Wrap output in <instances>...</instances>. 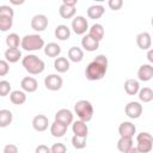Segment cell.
<instances>
[{
    "label": "cell",
    "instance_id": "d6a6232c",
    "mask_svg": "<svg viewBox=\"0 0 153 153\" xmlns=\"http://www.w3.org/2000/svg\"><path fill=\"white\" fill-rule=\"evenodd\" d=\"M13 25V18L0 17V31H8Z\"/></svg>",
    "mask_w": 153,
    "mask_h": 153
},
{
    "label": "cell",
    "instance_id": "d590c367",
    "mask_svg": "<svg viewBox=\"0 0 153 153\" xmlns=\"http://www.w3.org/2000/svg\"><path fill=\"white\" fill-rule=\"evenodd\" d=\"M14 11L10 5H0V17H10L13 18Z\"/></svg>",
    "mask_w": 153,
    "mask_h": 153
},
{
    "label": "cell",
    "instance_id": "5bb4252c",
    "mask_svg": "<svg viewBox=\"0 0 153 153\" xmlns=\"http://www.w3.org/2000/svg\"><path fill=\"white\" fill-rule=\"evenodd\" d=\"M137 78L141 81H149L153 78V67L149 63H143L137 69Z\"/></svg>",
    "mask_w": 153,
    "mask_h": 153
},
{
    "label": "cell",
    "instance_id": "e0dca14e",
    "mask_svg": "<svg viewBox=\"0 0 153 153\" xmlns=\"http://www.w3.org/2000/svg\"><path fill=\"white\" fill-rule=\"evenodd\" d=\"M4 55H5V60L8 63H16L22 59V51L19 48H7Z\"/></svg>",
    "mask_w": 153,
    "mask_h": 153
},
{
    "label": "cell",
    "instance_id": "603a6c76",
    "mask_svg": "<svg viewBox=\"0 0 153 153\" xmlns=\"http://www.w3.org/2000/svg\"><path fill=\"white\" fill-rule=\"evenodd\" d=\"M10 100L14 105H22L26 102V94L22 90H14L10 93Z\"/></svg>",
    "mask_w": 153,
    "mask_h": 153
},
{
    "label": "cell",
    "instance_id": "8fae6325",
    "mask_svg": "<svg viewBox=\"0 0 153 153\" xmlns=\"http://www.w3.org/2000/svg\"><path fill=\"white\" fill-rule=\"evenodd\" d=\"M20 87L24 92L32 93L36 92L38 88V81L32 76H24L20 81Z\"/></svg>",
    "mask_w": 153,
    "mask_h": 153
},
{
    "label": "cell",
    "instance_id": "ab89813d",
    "mask_svg": "<svg viewBox=\"0 0 153 153\" xmlns=\"http://www.w3.org/2000/svg\"><path fill=\"white\" fill-rule=\"evenodd\" d=\"M108 5L111 10L114 11H118L122 6H123V1L122 0H109L108 1Z\"/></svg>",
    "mask_w": 153,
    "mask_h": 153
},
{
    "label": "cell",
    "instance_id": "d6986e66",
    "mask_svg": "<svg viewBox=\"0 0 153 153\" xmlns=\"http://www.w3.org/2000/svg\"><path fill=\"white\" fill-rule=\"evenodd\" d=\"M67 128H68L67 126H65V124H62L57 121H54L50 124V134L54 137H62L67 133Z\"/></svg>",
    "mask_w": 153,
    "mask_h": 153
},
{
    "label": "cell",
    "instance_id": "ac0fdd59",
    "mask_svg": "<svg viewBox=\"0 0 153 153\" xmlns=\"http://www.w3.org/2000/svg\"><path fill=\"white\" fill-rule=\"evenodd\" d=\"M69 67H71V63H69V60L67 57L59 56L54 61V68L57 73H66L69 69Z\"/></svg>",
    "mask_w": 153,
    "mask_h": 153
},
{
    "label": "cell",
    "instance_id": "30bf717a",
    "mask_svg": "<svg viewBox=\"0 0 153 153\" xmlns=\"http://www.w3.org/2000/svg\"><path fill=\"white\" fill-rule=\"evenodd\" d=\"M55 121L68 127L73 123V112L69 109H60L55 114Z\"/></svg>",
    "mask_w": 153,
    "mask_h": 153
},
{
    "label": "cell",
    "instance_id": "44dd1931",
    "mask_svg": "<svg viewBox=\"0 0 153 153\" xmlns=\"http://www.w3.org/2000/svg\"><path fill=\"white\" fill-rule=\"evenodd\" d=\"M54 35L57 39L60 41H66L71 37V29L65 25V24H60L55 27V31H54Z\"/></svg>",
    "mask_w": 153,
    "mask_h": 153
},
{
    "label": "cell",
    "instance_id": "6da1fadb",
    "mask_svg": "<svg viewBox=\"0 0 153 153\" xmlns=\"http://www.w3.org/2000/svg\"><path fill=\"white\" fill-rule=\"evenodd\" d=\"M108 71V57L104 54L97 55L85 68V76L90 81H97L105 76Z\"/></svg>",
    "mask_w": 153,
    "mask_h": 153
},
{
    "label": "cell",
    "instance_id": "f1b7e54d",
    "mask_svg": "<svg viewBox=\"0 0 153 153\" xmlns=\"http://www.w3.org/2000/svg\"><path fill=\"white\" fill-rule=\"evenodd\" d=\"M133 146V139L130 137H120L117 141V149L122 153L128 152Z\"/></svg>",
    "mask_w": 153,
    "mask_h": 153
},
{
    "label": "cell",
    "instance_id": "b9f144b4",
    "mask_svg": "<svg viewBox=\"0 0 153 153\" xmlns=\"http://www.w3.org/2000/svg\"><path fill=\"white\" fill-rule=\"evenodd\" d=\"M35 153H51V152H50V147H48L47 145H38L35 149Z\"/></svg>",
    "mask_w": 153,
    "mask_h": 153
},
{
    "label": "cell",
    "instance_id": "8992f818",
    "mask_svg": "<svg viewBox=\"0 0 153 153\" xmlns=\"http://www.w3.org/2000/svg\"><path fill=\"white\" fill-rule=\"evenodd\" d=\"M72 29L76 35H85L88 30V22L84 16H75L72 20Z\"/></svg>",
    "mask_w": 153,
    "mask_h": 153
},
{
    "label": "cell",
    "instance_id": "277c9868",
    "mask_svg": "<svg viewBox=\"0 0 153 153\" xmlns=\"http://www.w3.org/2000/svg\"><path fill=\"white\" fill-rule=\"evenodd\" d=\"M20 47L26 51H36L44 48V39L38 33H29L22 38Z\"/></svg>",
    "mask_w": 153,
    "mask_h": 153
},
{
    "label": "cell",
    "instance_id": "836d02e7",
    "mask_svg": "<svg viewBox=\"0 0 153 153\" xmlns=\"http://www.w3.org/2000/svg\"><path fill=\"white\" fill-rule=\"evenodd\" d=\"M11 93V84L7 80H0V97H6Z\"/></svg>",
    "mask_w": 153,
    "mask_h": 153
},
{
    "label": "cell",
    "instance_id": "4316f807",
    "mask_svg": "<svg viewBox=\"0 0 153 153\" xmlns=\"http://www.w3.org/2000/svg\"><path fill=\"white\" fill-rule=\"evenodd\" d=\"M13 121L12 111L8 109H1L0 110V128L8 127Z\"/></svg>",
    "mask_w": 153,
    "mask_h": 153
},
{
    "label": "cell",
    "instance_id": "7402d4cb",
    "mask_svg": "<svg viewBox=\"0 0 153 153\" xmlns=\"http://www.w3.org/2000/svg\"><path fill=\"white\" fill-rule=\"evenodd\" d=\"M67 56H68V60L72 61V62H80L82 61L84 59V51L81 48L79 47H71L68 49V53H67Z\"/></svg>",
    "mask_w": 153,
    "mask_h": 153
},
{
    "label": "cell",
    "instance_id": "7c38bea8",
    "mask_svg": "<svg viewBox=\"0 0 153 153\" xmlns=\"http://www.w3.org/2000/svg\"><path fill=\"white\" fill-rule=\"evenodd\" d=\"M49 127V120L45 115H36L32 120V128L36 130V131H44L47 130Z\"/></svg>",
    "mask_w": 153,
    "mask_h": 153
},
{
    "label": "cell",
    "instance_id": "2e32d148",
    "mask_svg": "<svg viewBox=\"0 0 153 153\" xmlns=\"http://www.w3.org/2000/svg\"><path fill=\"white\" fill-rule=\"evenodd\" d=\"M72 130L73 134L76 136H82V137H87L88 135V127L85 122L82 121H75L72 123Z\"/></svg>",
    "mask_w": 153,
    "mask_h": 153
},
{
    "label": "cell",
    "instance_id": "4fadbf2b",
    "mask_svg": "<svg viewBox=\"0 0 153 153\" xmlns=\"http://www.w3.org/2000/svg\"><path fill=\"white\" fill-rule=\"evenodd\" d=\"M136 44L140 49L142 50H148L152 45V37L149 35V32L147 31H142L136 36Z\"/></svg>",
    "mask_w": 153,
    "mask_h": 153
},
{
    "label": "cell",
    "instance_id": "d4e9b609",
    "mask_svg": "<svg viewBox=\"0 0 153 153\" xmlns=\"http://www.w3.org/2000/svg\"><path fill=\"white\" fill-rule=\"evenodd\" d=\"M139 90H140V84H139L137 80H135V79H127L124 81V91L129 96L137 94Z\"/></svg>",
    "mask_w": 153,
    "mask_h": 153
},
{
    "label": "cell",
    "instance_id": "e575fe53",
    "mask_svg": "<svg viewBox=\"0 0 153 153\" xmlns=\"http://www.w3.org/2000/svg\"><path fill=\"white\" fill-rule=\"evenodd\" d=\"M153 148V142H137V146H136V149L140 152V153H149Z\"/></svg>",
    "mask_w": 153,
    "mask_h": 153
},
{
    "label": "cell",
    "instance_id": "5b68a950",
    "mask_svg": "<svg viewBox=\"0 0 153 153\" xmlns=\"http://www.w3.org/2000/svg\"><path fill=\"white\" fill-rule=\"evenodd\" d=\"M142 105L140 102H135V100H131L129 103H127V105L124 106V114L131 118V120H135V118H139L141 115H142Z\"/></svg>",
    "mask_w": 153,
    "mask_h": 153
},
{
    "label": "cell",
    "instance_id": "1f68e13d",
    "mask_svg": "<svg viewBox=\"0 0 153 153\" xmlns=\"http://www.w3.org/2000/svg\"><path fill=\"white\" fill-rule=\"evenodd\" d=\"M86 139H87V137L73 135V137H72V145H73V147L76 148V149H82V148H85V147H86Z\"/></svg>",
    "mask_w": 153,
    "mask_h": 153
},
{
    "label": "cell",
    "instance_id": "ba28073f",
    "mask_svg": "<svg viewBox=\"0 0 153 153\" xmlns=\"http://www.w3.org/2000/svg\"><path fill=\"white\" fill-rule=\"evenodd\" d=\"M48 24H49V20H48V17L45 14H42V13H38V14H35L32 18H31V22H30V25L31 27L35 30V31H44L47 27H48Z\"/></svg>",
    "mask_w": 153,
    "mask_h": 153
},
{
    "label": "cell",
    "instance_id": "9a60e30c",
    "mask_svg": "<svg viewBox=\"0 0 153 153\" xmlns=\"http://www.w3.org/2000/svg\"><path fill=\"white\" fill-rule=\"evenodd\" d=\"M81 47L86 50V51H96L99 48V42L96 41L94 38H92L88 33L84 35V37L81 38Z\"/></svg>",
    "mask_w": 153,
    "mask_h": 153
},
{
    "label": "cell",
    "instance_id": "60d3db41",
    "mask_svg": "<svg viewBox=\"0 0 153 153\" xmlns=\"http://www.w3.org/2000/svg\"><path fill=\"white\" fill-rule=\"evenodd\" d=\"M18 152H19V149H18L17 145H14V143H7L4 147V153H18Z\"/></svg>",
    "mask_w": 153,
    "mask_h": 153
},
{
    "label": "cell",
    "instance_id": "484cf974",
    "mask_svg": "<svg viewBox=\"0 0 153 153\" xmlns=\"http://www.w3.org/2000/svg\"><path fill=\"white\" fill-rule=\"evenodd\" d=\"M105 10H104V6L97 4V5H92L87 8V17L91 18V19H99L103 14H104Z\"/></svg>",
    "mask_w": 153,
    "mask_h": 153
},
{
    "label": "cell",
    "instance_id": "f546056e",
    "mask_svg": "<svg viewBox=\"0 0 153 153\" xmlns=\"http://www.w3.org/2000/svg\"><path fill=\"white\" fill-rule=\"evenodd\" d=\"M75 12H76L75 7H68V6L63 5V4H61L60 7H59V14L63 19H71V18H73L75 16Z\"/></svg>",
    "mask_w": 153,
    "mask_h": 153
},
{
    "label": "cell",
    "instance_id": "bcb514c9",
    "mask_svg": "<svg viewBox=\"0 0 153 153\" xmlns=\"http://www.w3.org/2000/svg\"><path fill=\"white\" fill-rule=\"evenodd\" d=\"M10 2H11V4H13V5H22V4H24V0H20V1H14V0H11Z\"/></svg>",
    "mask_w": 153,
    "mask_h": 153
},
{
    "label": "cell",
    "instance_id": "7bdbcfd3",
    "mask_svg": "<svg viewBox=\"0 0 153 153\" xmlns=\"http://www.w3.org/2000/svg\"><path fill=\"white\" fill-rule=\"evenodd\" d=\"M62 4L68 6V7H75L76 4H78V0H63Z\"/></svg>",
    "mask_w": 153,
    "mask_h": 153
},
{
    "label": "cell",
    "instance_id": "4dcf8cb0",
    "mask_svg": "<svg viewBox=\"0 0 153 153\" xmlns=\"http://www.w3.org/2000/svg\"><path fill=\"white\" fill-rule=\"evenodd\" d=\"M20 41H22V38L19 37L18 33H16V32H11L10 35H7L5 42H6L7 48H19V45H20Z\"/></svg>",
    "mask_w": 153,
    "mask_h": 153
},
{
    "label": "cell",
    "instance_id": "3957f363",
    "mask_svg": "<svg viewBox=\"0 0 153 153\" xmlns=\"http://www.w3.org/2000/svg\"><path fill=\"white\" fill-rule=\"evenodd\" d=\"M74 112L80 121L87 123L93 117V105L90 100L80 99L74 104Z\"/></svg>",
    "mask_w": 153,
    "mask_h": 153
},
{
    "label": "cell",
    "instance_id": "ee69618b",
    "mask_svg": "<svg viewBox=\"0 0 153 153\" xmlns=\"http://www.w3.org/2000/svg\"><path fill=\"white\" fill-rule=\"evenodd\" d=\"M152 55H153L152 49H148V53H147V59H148V61H149V65L153 62V57H152Z\"/></svg>",
    "mask_w": 153,
    "mask_h": 153
},
{
    "label": "cell",
    "instance_id": "52a82bcc",
    "mask_svg": "<svg viewBox=\"0 0 153 153\" xmlns=\"http://www.w3.org/2000/svg\"><path fill=\"white\" fill-rule=\"evenodd\" d=\"M63 80L59 74H48L44 78V86L47 87V90L49 91H59L62 87Z\"/></svg>",
    "mask_w": 153,
    "mask_h": 153
},
{
    "label": "cell",
    "instance_id": "f6af8a7d",
    "mask_svg": "<svg viewBox=\"0 0 153 153\" xmlns=\"http://www.w3.org/2000/svg\"><path fill=\"white\" fill-rule=\"evenodd\" d=\"M126 153H140V152L136 149V147H134V146H133V147H131V148H130L128 152H126Z\"/></svg>",
    "mask_w": 153,
    "mask_h": 153
},
{
    "label": "cell",
    "instance_id": "ffe728a7",
    "mask_svg": "<svg viewBox=\"0 0 153 153\" xmlns=\"http://www.w3.org/2000/svg\"><path fill=\"white\" fill-rule=\"evenodd\" d=\"M104 33H105L104 27H103V25L99 24V23L93 24V25L88 29V35H90L92 38H94L96 41H98V42H100V41L103 39Z\"/></svg>",
    "mask_w": 153,
    "mask_h": 153
},
{
    "label": "cell",
    "instance_id": "83f0119b",
    "mask_svg": "<svg viewBox=\"0 0 153 153\" xmlns=\"http://www.w3.org/2000/svg\"><path fill=\"white\" fill-rule=\"evenodd\" d=\"M139 100L142 103H149L153 100V91L151 87H142L137 92Z\"/></svg>",
    "mask_w": 153,
    "mask_h": 153
},
{
    "label": "cell",
    "instance_id": "9c48e42d",
    "mask_svg": "<svg viewBox=\"0 0 153 153\" xmlns=\"http://www.w3.org/2000/svg\"><path fill=\"white\" fill-rule=\"evenodd\" d=\"M136 133V127L130 121H124L118 126V134L121 137H134V134Z\"/></svg>",
    "mask_w": 153,
    "mask_h": 153
},
{
    "label": "cell",
    "instance_id": "f35d334b",
    "mask_svg": "<svg viewBox=\"0 0 153 153\" xmlns=\"http://www.w3.org/2000/svg\"><path fill=\"white\" fill-rule=\"evenodd\" d=\"M10 72V65L6 60H0V76L7 75Z\"/></svg>",
    "mask_w": 153,
    "mask_h": 153
},
{
    "label": "cell",
    "instance_id": "8d00e7d4",
    "mask_svg": "<svg viewBox=\"0 0 153 153\" xmlns=\"http://www.w3.org/2000/svg\"><path fill=\"white\" fill-rule=\"evenodd\" d=\"M50 152L51 153H66L67 152V147L62 142H56L50 147Z\"/></svg>",
    "mask_w": 153,
    "mask_h": 153
},
{
    "label": "cell",
    "instance_id": "cb8c5ba5",
    "mask_svg": "<svg viewBox=\"0 0 153 153\" xmlns=\"http://www.w3.org/2000/svg\"><path fill=\"white\" fill-rule=\"evenodd\" d=\"M44 54L49 57H57L61 54V47L55 42H49L48 44H44Z\"/></svg>",
    "mask_w": 153,
    "mask_h": 153
},
{
    "label": "cell",
    "instance_id": "7a4b0ae2",
    "mask_svg": "<svg viewBox=\"0 0 153 153\" xmlns=\"http://www.w3.org/2000/svg\"><path fill=\"white\" fill-rule=\"evenodd\" d=\"M22 65L24 67V69L32 74V75H37V74H41L44 68H45V63L42 59H39L37 55L35 54H29L26 56H24L22 59Z\"/></svg>",
    "mask_w": 153,
    "mask_h": 153
},
{
    "label": "cell",
    "instance_id": "74e56055",
    "mask_svg": "<svg viewBox=\"0 0 153 153\" xmlns=\"http://www.w3.org/2000/svg\"><path fill=\"white\" fill-rule=\"evenodd\" d=\"M153 142V137L147 131H142L140 134L136 135V142Z\"/></svg>",
    "mask_w": 153,
    "mask_h": 153
}]
</instances>
